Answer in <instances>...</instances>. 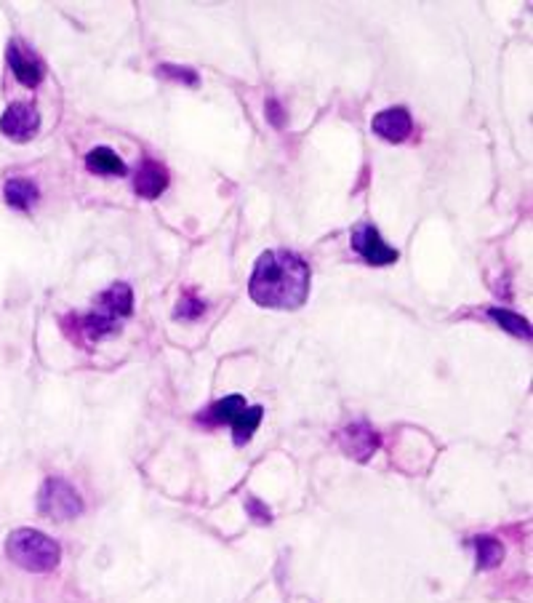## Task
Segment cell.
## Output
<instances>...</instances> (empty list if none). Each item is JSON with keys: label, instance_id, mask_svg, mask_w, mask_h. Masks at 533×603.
Segmentation results:
<instances>
[{"label": "cell", "instance_id": "9a60e30c", "mask_svg": "<svg viewBox=\"0 0 533 603\" xmlns=\"http://www.w3.org/2000/svg\"><path fill=\"white\" fill-rule=\"evenodd\" d=\"M472 545H475V550H478V568H483V571H489V568H496L501 558H504V548H501V542L498 539H493V537H475L472 539Z\"/></svg>", "mask_w": 533, "mask_h": 603}, {"label": "cell", "instance_id": "5bb4252c", "mask_svg": "<svg viewBox=\"0 0 533 603\" xmlns=\"http://www.w3.org/2000/svg\"><path fill=\"white\" fill-rule=\"evenodd\" d=\"M262 417H264V408L262 406H246V411L232 422V433H235V443L243 446L253 438L256 427L262 425Z\"/></svg>", "mask_w": 533, "mask_h": 603}, {"label": "cell", "instance_id": "ac0fdd59", "mask_svg": "<svg viewBox=\"0 0 533 603\" xmlns=\"http://www.w3.org/2000/svg\"><path fill=\"white\" fill-rule=\"evenodd\" d=\"M161 73L168 75V78H176V81H184L190 83V85H198V75L192 73V70H187V67H173V65H163L161 67Z\"/></svg>", "mask_w": 533, "mask_h": 603}, {"label": "cell", "instance_id": "6da1fadb", "mask_svg": "<svg viewBox=\"0 0 533 603\" xmlns=\"http://www.w3.org/2000/svg\"><path fill=\"white\" fill-rule=\"evenodd\" d=\"M310 265L286 248L264 251L256 259L248 294L256 305L270 310H296L310 296Z\"/></svg>", "mask_w": 533, "mask_h": 603}, {"label": "cell", "instance_id": "4fadbf2b", "mask_svg": "<svg viewBox=\"0 0 533 603\" xmlns=\"http://www.w3.org/2000/svg\"><path fill=\"white\" fill-rule=\"evenodd\" d=\"M243 411H246V401L241 396H227L224 401L213 403L208 408V422H213V425H224V422L232 425Z\"/></svg>", "mask_w": 533, "mask_h": 603}, {"label": "cell", "instance_id": "8992f818", "mask_svg": "<svg viewBox=\"0 0 533 603\" xmlns=\"http://www.w3.org/2000/svg\"><path fill=\"white\" fill-rule=\"evenodd\" d=\"M41 128V116L33 105H25V102H16L11 105L3 118H0V131L14 139V142H30Z\"/></svg>", "mask_w": 533, "mask_h": 603}, {"label": "cell", "instance_id": "e0dca14e", "mask_svg": "<svg viewBox=\"0 0 533 603\" xmlns=\"http://www.w3.org/2000/svg\"><path fill=\"white\" fill-rule=\"evenodd\" d=\"M203 310L205 305L201 299H195V296H184V299L179 302V307H176V318H198Z\"/></svg>", "mask_w": 533, "mask_h": 603}, {"label": "cell", "instance_id": "d6986e66", "mask_svg": "<svg viewBox=\"0 0 533 603\" xmlns=\"http://www.w3.org/2000/svg\"><path fill=\"white\" fill-rule=\"evenodd\" d=\"M246 508H248V513H251V516H253V518H256L259 523H270V510H267V508H264L259 499H248Z\"/></svg>", "mask_w": 533, "mask_h": 603}, {"label": "cell", "instance_id": "2e32d148", "mask_svg": "<svg viewBox=\"0 0 533 603\" xmlns=\"http://www.w3.org/2000/svg\"><path fill=\"white\" fill-rule=\"evenodd\" d=\"M489 316H491L493 321L498 323L504 331H509V334H515V337H531V326L526 318H520V316H515V313H509V310H501V307H491L489 310Z\"/></svg>", "mask_w": 533, "mask_h": 603}, {"label": "cell", "instance_id": "7a4b0ae2", "mask_svg": "<svg viewBox=\"0 0 533 603\" xmlns=\"http://www.w3.org/2000/svg\"><path fill=\"white\" fill-rule=\"evenodd\" d=\"M5 556L25 571L45 574L59 566L62 550L51 537H45L38 528H16L8 534Z\"/></svg>", "mask_w": 533, "mask_h": 603}, {"label": "cell", "instance_id": "5b68a950", "mask_svg": "<svg viewBox=\"0 0 533 603\" xmlns=\"http://www.w3.org/2000/svg\"><path fill=\"white\" fill-rule=\"evenodd\" d=\"M352 248L369 262L373 267H381V265H392L398 262V251L392 246H387L381 233L369 225V222H360L355 230H352Z\"/></svg>", "mask_w": 533, "mask_h": 603}, {"label": "cell", "instance_id": "3957f363", "mask_svg": "<svg viewBox=\"0 0 533 603\" xmlns=\"http://www.w3.org/2000/svg\"><path fill=\"white\" fill-rule=\"evenodd\" d=\"M131 305L133 294L128 283H115L113 288H107L96 299V310L83 318V331L88 334V339L99 342L102 337L121 331V318L131 316Z\"/></svg>", "mask_w": 533, "mask_h": 603}, {"label": "cell", "instance_id": "8fae6325", "mask_svg": "<svg viewBox=\"0 0 533 603\" xmlns=\"http://www.w3.org/2000/svg\"><path fill=\"white\" fill-rule=\"evenodd\" d=\"M38 185L30 182V179H8L5 187H3V198L11 208H19V211H27L33 203L38 201Z\"/></svg>", "mask_w": 533, "mask_h": 603}, {"label": "cell", "instance_id": "30bf717a", "mask_svg": "<svg viewBox=\"0 0 533 603\" xmlns=\"http://www.w3.org/2000/svg\"><path fill=\"white\" fill-rule=\"evenodd\" d=\"M165 187H168V171H165V166L155 161L142 163V168L136 171V179H133L136 196H139V198H147V201H155V198H161V193H163Z\"/></svg>", "mask_w": 533, "mask_h": 603}, {"label": "cell", "instance_id": "ba28073f", "mask_svg": "<svg viewBox=\"0 0 533 603\" xmlns=\"http://www.w3.org/2000/svg\"><path fill=\"white\" fill-rule=\"evenodd\" d=\"M370 126H373V131H376L381 139L395 142V145L406 142L410 136V131H413V121H410L406 107H390V110H381V113L373 118Z\"/></svg>", "mask_w": 533, "mask_h": 603}, {"label": "cell", "instance_id": "52a82bcc", "mask_svg": "<svg viewBox=\"0 0 533 603\" xmlns=\"http://www.w3.org/2000/svg\"><path fill=\"white\" fill-rule=\"evenodd\" d=\"M8 65H11V73L16 75V81L27 88L43 81V73H45L43 62L33 51H27L22 43H8Z\"/></svg>", "mask_w": 533, "mask_h": 603}, {"label": "cell", "instance_id": "7c38bea8", "mask_svg": "<svg viewBox=\"0 0 533 603\" xmlns=\"http://www.w3.org/2000/svg\"><path fill=\"white\" fill-rule=\"evenodd\" d=\"M85 166H88V171L102 174V176H123L125 174V163L110 147H94L85 156Z\"/></svg>", "mask_w": 533, "mask_h": 603}, {"label": "cell", "instance_id": "9c48e42d", "mask_svg": "<svg viewBox=\"0 0 533 603\" xmlns=\"http://www.w3.org/2000/svg\"><path fill=\"white\" fill-rule=\"evenodd\" d=\"M341 448H344L350 457L366 462L370 454L379 448V436H376V430L369 427L366 422L350 425V427L341 430Z\"/></svg>", "mask_w": 533, "mask_h": 603}, {"label": "cell", "instance_id": "277c9868", "mask_svg": "<svg viewBox=\"0 0 533 603\" xmlns=\"http://www.w3.org/2000/svg\"><path fill=\"white\" fill-rule=\"evenodd\" d=\"M38 510L51 521H73L83 513V499L67 481L48 478L38 494Z\"/></svg>", "mask_w": 533, "mask_h": 603}, {"label": "cell", "instance_id": "ffe728a7", "mask_svg": "<svg viewBox=\"0 0 533 603\" xmlns=\"http://www.w3.org/2000/svg\"><path fill=\"white\" fill-rule=\"evenodd\" d=\"M267 110H270V118H272V123L275 126H283V118H281V107H278V102H267Z\"/></svg>", "mask_w": 533, "mask_h": 603}]
</instances>
